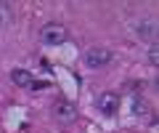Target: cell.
Segmentation results:
<instances>
[{"label":"cell","instance_id":"obj_1","mask_svg":"<svg viewBox=\"0 0 159 133\" xmlns=\"http://www.w3.org/2000/svg\"><path fill=\"white\" fill-rule=\"evenodd\" d=\"M82 61H85L88 69H101V67H106L111 61V51L109 48H101V45H93V48H88L82 53Z\"/></svg>","mask_w":159,"mask_h":133},{"label":"cell","instance_id":"obj_2","mask_svg":"<svg viewBox=\"0 0 159 133\" xmlns=\"http://www.w3.org/2000/svg\"><path fill=\"white\" fill-rule=\"evenodd\" d=\"M53 120L58 125H72L77 120V107L72 101H66V98H58L56 104H53Z\"/></svg>","mask_w":159,"mask_h":133},{"label":"cell","instance_id":"obj_3","mask_svg":"<svg viewBox=\"0 0 159 133\" xmlns=\"http://www.w3.org/2000/svg\"><path fill=\"white\" fill-rule=\"evenodd\" d=\"M40 40L45 45H61L66 40V27H61V24H45L40 29Z\"/></svg>","mask_w":159,"mask_h":133},{"label":"cell","instance_id":"obj_4","mask_svg":"<svg viewBox=\"0 0 159 133\" xmlns=\"http://www.w3.org/2000/svg\"><path fill=\"white\" fill-rule=\"evenodd\" d=\"M96 107L101 109V115H117V109H119V96L117 93H111V91H103L101 96L96 98Z\"/></svg>","mask_w":159,"mask_h":133},{"label":"cell","instance_id":"obj_5","mask_svg":"<svg viewBox=\"0 0 159 133\" xmlns=\"http://www.w3.org/2000/svg\"><path fill=\"white\" fill-rule=\"evenodd\" d=\"M11 83L19 85V88H29L32 85V75H29L27 69H13L11 72Z\"/></svg>","mask_w":159,"mask_h":133},{"label":"cell","instance_id":"obj_6","mask_svg":"<svg viewBox=\"0 0 159 133\" xmlns=\"http://www.w3.org/2000/svg\"><path fill=\"white\" fill-rule=\"evenodd\" d=\"M135 35L141 37V40H151L154 37V21H141L135 27Z\"/></svg>","mask_w":159,"mask_h":133},{"label":"cell","instance_id":"obj_7","mask_svg":"<svg viewBox=\"0 0 159 133\" xmlns=\"http://www.w3.org/2000/svg\"><path fill=\"white\" fill-rule=\"evenodd\" d=\"M148 61H151L154 67L159 64V48H157V45H151V48H148Z\"/></svg>","mask_w":159,"mask_h":133},{"label":"cell","instance_id":"obj_8","mask_svg":"<svg viewBox=\"0 0 159 133\" xmlns=\"http://www.w3.org/2000/svg\"><path fill=\"white\" fill-rule=\"evenodd\" d=\"M141 109H146V101H141V96H135V112H141Z\"/></svg>","mask_w":159,"mask_h":133}]
</instances>
